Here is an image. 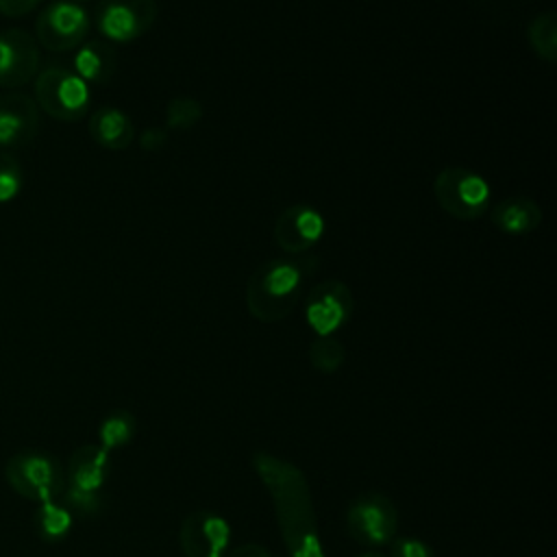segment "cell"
Returning a JSON list of instances; mask_svg holds the SVG:
<instances>
[{
  "label": "cell",
  "instance_id": "obj_18",
  "mask_svg": "<svg viewBox=\"0 0 557 557\" xmlns=\"http://www.w3.org/2000/svg\"><path fill=\"white\" fill-rule=\"evenodd\" d=\"M529 46L537 57L548 63L557 61V13L544 11L535 15L527 26Z\"/></svg>",
  "mask_w": 557,
  "mask_h": 557
},
{
  "label": "cell",
  "instance_id": "obj_11",
  "mask_svg": "<svg viewBox=\"0 0 557 557\" xmlns=\"http://www.w3.org/2000/svg\"><path fill=\"white\" fill-rule=\"evenodd\" d=\"M39 67V48L33 35L22 28L0 33V87L26 85Z\"/></svg>",
  "mask_w": 557,
  "mask_h": 557
},
{
  "label": "cell",
  "instance_id": "obj_1",
  "mask_svg": "<svg viewBox=\"0 0 557 557\" xmlns=\"http://www.w3.org/2000/svg\"><path fill=\"white\" fill-rule=\"evenodd\" d=\"M252 466L263 481L276 511L278 531L289 557H324L313 498L305 474L270 453H255Z\"/></svg>",
  "mask_w": 557,
  "mask_h": 557
},
{
  "label": "cell",
  "instance_id": "obj_26",
  "mask_svg": "<svg viewBox=\"0 0 557 557\" xmlns=\"http://www.w3.org/2000/svg\"><path fill=\"white\" fill-rule=\"evenodd\" d=\"M139 144H141V148L148 150V152H159V150H163V148L168 146V133H165L163 128L150 126V128H146V131L141 133Z\"/></svg>",
  "mask_w": 557,
  "mask_h": 557
},
{
  "label": "cell",
  "instance_id": "obj_12",
  "mask_svg": "<svg viewBox=\"0 0 557 557\" xmlns=\"http://www.w3.org/2000/svg\"><path fill=\"white\" fill-rule=\"evenodd\" d=\"M324 233V218L309 205H292L274 222V242L287 255H302L313 248Z\"/></svg>",
  "mask_w": 557,
  "mask_h": 557
},
{
  "label": "cell",
  "instance_id": "obj_4",
  "mask_svg": "<svg viewBox=\"0 0 557 557\" xmlns=\"http://www.w3.org/2000/svg\"><path fill=\"white\" fill-rule=\"evenodd\" d=\"M35 98L41 111L61 122H76L87 113L89 87L65 67H48L35 81Z\"/></svg>",
  "mask_w": 557,
  "mask_h": 557
},
{
  "label": "cell",
  "instance_id": "obj_15",
  "mask_svg": "<svg viewBox=\"0 0 557 557\" xmlns=\"http://www.w3.org/2000/svg\"><path fill=\"white\" fill-rule=\"evenodd\" d=\"M490 220L503 233L527 235L542 224V209L529 196H509L492 209Z\"/></svg>",
  "mask_w": 557,
  "mask_h": 557
},
{
  "label": "cell",
  "instance_id": "obj_20",
  "mask_svg": "<svg viewBox=\"0 0 557 557\" xmlns=\"http://www.w3.org/2000/svg\"><path fill=\"white\" fill-rule=\"evenodd\" d=\"M135 429H137V422L133 418V413L128 411H113L111 416H107L100 424V442H102V448H117V446H124L133 440L135 435Z\"/></svg>",
  "mask_w": 557,
  "mask_h": 557
},
{
  "label": "cell",
  "instance_id": "obj_8",
  "mask_svg": "<svg viewBox=\"0 0 557 557\" xmlns=\"http://www.w3.org/2000/svg\"><path fill=\"white\" fill-rule=\"evenodd\" d=\"M157 13L154 0H100L96 22L109 41L126 44L146 35Z\"/></svg>",
  "mask_w": 557,
  "mask_h": 557
},
{
  "label": "cell",
  "instance_id": "obj_5",
  "mask_svg": "<svg viewBox=\"0 0 557 557\" xmlns=\"http://www.w3.org/2000/svg\"><path fill=\"white\" fill-rule=\"evenodd\" d=\"M346 529L363 546H383L396 537V505L381 492H368L355 498L346 509Z\"/></svg>",
  "mask_w": 557,
  "mask_h": 557
},
{
  "label": "cell",
  "instance_id": "obj_6",
  "mask_svg": "<svg viewBox=\"0 0 557 557\" xmlns=\"http://www.w3.org/2000/svg\"><path fill=\"white\" fill-rule=\"evenodd\" d=\"M9 485L24 498L35 503L54 500L63 490V472L57 461L41 453H17L7 463Z\"/></svg>",
  "mask_w": 557,
  "mask_h": 557
},
{
  "label": "cell",
  "instance_id": "obj_25",
  "mask_svg": "<svg viewBox=\"0 0 557 557\" xmlns=\"http://www.w3.org/2000/svg\"><path fill=\"white\" fill-rule=\"evenodd\" d=\"M67 500H70L72 507H76L85 513H91L98 507V492H81V490L70 487L67 490Z\"/></svg>",
  "mask_w": 557,
  "mask_h": 557
},
{
  "label": "cell",
  "instance_id": "obj_9",
  "mask_svg": "<svg viewBox=\"0 0 557 557\" xmlns=\"http://www.w3.org/2000/svg\"><path fill=\"white\" fill-rule=\"evenodd\" d=\"M89 30V15L72 2H54L37 15V41L50 52H67L76 48Z\"/></svg>",
  "mask_w": 557,
  "mask_h": 557
},
{
  "label": "cell",
  "instance_id": "obj_17",
  "mask_svg": "<svg viewBox=\"0 0 557 557\" xmlns=\"http://www.w3.org/2000/svg\"><path fill=\"white\" fill-rule=\"evenodd\" d=\"M74 67L85 83H107L117 67V52L109 41H89L76 52Z\"/></svg>",
  "mask_w": 557,
  "mask_h": 557
},
{
  "label": "cell",
  "instance_id": "obj_24",
  "mask_svg": "<svg viewBox=\"0 0 557 557\" xmlns=\"http://www.w3.org/2000/svg\"><path fill=\"white\" fill-rule=\"evenodd\" d=\"M389 557H437V555L424 540L400 535L389 542Z\"/></svg>",
  "mask_w": 557,
  "mask_h": 557
},
{
  "label": "cell",
  "instance_id": "obj_13",
  "mask_svg": "<svg viewBox=\"0 0 557 557\" xmlns=\"http://www.w3.org/2000/svg\"><path fill=\"white\" fill-rule=\"evenodd\" d=\"M39 128V109L24 94L0 98V146L28 144Z\"/></svg>",
  "mask_w": 557,
  "mask_h": 557
},
{
  "label": "cell",
  "instance_id": "obj_3",
  "mask_svg": "<svg viewBox=\"0 0 557 557\" xmlns=\"http://www.w3.org/2000/svg\"><path fill=\"white\" fill-rule=\"evenodd\" d=\"M433 194L437 205L457 220H476L490 207L487 181L466 168L448 165L437 172L433 181Z\"/></svg>",
  "mask_w": 557,
  "mask_h": 557
},
{
  "label": "cell",
  "instance_id": "obj_28",
  "mask_svg": "<svg viewBox=\"0 0 557 557\" xmlns=\"http://www.w3.org/2000/svg\"><path fill=\"white\" fill-rule=\"evenodd\" d=\"M224 557H272L263 546L255 544V542H246L235 546L231 553H224Z\"/></svg>",
  "mask_w": 557,
  "mask_h": 557
},
{
  "label": "cell",
  "instance_id": "obj_7",
  "mask_svg": "<svg viewBox=\"0 0 557 557\" xmlns=\"http://www.w3.org/2000/svg\"><path fill=\"white\" fill-rule=\"evenodd\" d=\"M355 309L350 287L339 278H326L311 287L305 300V318L318 335H333L348 324Z\"/></svg>",
  "mask_w": 557,
  "mask_h": 557
},
{
  "label": "cell",
  "instance_id": "obj_19",
  "mask_svg": "<svg viewBox=\"0 0 557 557\" xmlns=\"http://www.w3.org/2000/svg\"><path fill=\"white\" fill-rule=\"evenodd\" d=\"M344 357H346V350L342 342L335 339L333 335H318V339H313V344L309 346V361L313 370L322 374L337 372L344 363Z\"/></svg>",
  "mask_w": 557,
  "mask_h": 557
},
{
  "label": "cell",
  "instance_id": "obj_10",
  "mask_svg": "<svg viewBox=\"0 0 557 557\" xmlns=\"http://www.w3.org/2000/svg\"><path fill=\"white\" fill-rule=\"evenodd\" d=\"M231 540L226 520L213 511L189 513L178 531V544L185 557H224Z\"/></svg>",
  "mask_w": 557,
  "mask_h": 557
},
{
  "label": "cell",
  "instance_id": "obj_16",
  "mask_svg": "<svg viewBox=\"0 0 557 557\" xmlns=\"http://www.w3.org/2000/svg\"><path fill=\"white\" fill-rule=\"evenodd\" d=\"M89 135L98 146L107 150H126L135 139V128L124 111L104 107L91 113Z\"/></svg>",
  "mask_w": 557,
  "mask_h": 557
},
{
  "label": "cell",
  "instance_id": "obj_22",
  "mask_svg": "<svg viewBox=\"0 0 557 557\" xmlns=\"http://www.w3.org/2000/svg\"><path fill=\"white\" fill-rule=\"evenodd\" d=\"M37 527L41 537L61 540L72 527V516L65 507L57 505L54 500H46L37 509Z\"/></svg>",
  "mask_w": 557,
  "mask_h": 557
},
{
  "label": "cell",
  "instance_id": "obj_29",
  "mask_svg": "<svg viewBox=\"0 0 557 557\" xmlns=\"http://www.w3.org/2000/svg\"><path fill=\"white\" fill-rule=\"evenodd\" d=\"M359 557H383L381 553H363V555H359Z\"/></svg>",
  "mask_w": 557,
  "mask_h": 557
},
{
  "label": "cell",
  "instance_id": "obj_2",
  "mask_svg": "<svg viewBox=\"0 0 557 557\" xmlns=\"http://www.w3.org/2000/svg\"><path fill=\"white\" fill-rule=\"evenodd\" d=\"M318 259L292 255L261 263L246 283V307L259 322L285 320L300 296V287L313 272Z\"/></svg>",
  "mask_w": 557,
  "mask_h": 557
},
{
  "label": "cell",
  "instance_id": "obj_27",
  "mask_svg": "<svg viewBox=\"0 0 557 557\" xmlns=\"http://www.w3.org/2000/svg\"><path fill=\"white\" fill-rule=\"evenodd\" d=\"M39 0H0V13L7 17H22L37 7Z\"/></svg>",
  "mask_w": 557,
  "mask_h": 557
},
{
  "label": "cell",
  "instance_id": "obj_23",
  "mask_svg": "<svg viewBox=\"0 0 557 557\" xmlns=\"http://www.w3.org/2000/svg\"><path fill=\"white\" fill-rule=\"evenodd\" d=\"M22 187V168L9 152H0V202L11 200Z\"/></svg>",
  "mask_w": 557,
  "mask_h": 557
},
{
  "label": "cell",
  "instance_id": "obj_21",
  "mask_svg": "<svg viewBox=\"0 0 557 557\" xmlns=\"http://www.w3.org/2000/svg\"><path fill=\"white\" fill-rule=\"evenodd\" d=\"M202 117V104L189 96H176L165 107V126L172 131H189Z\"/></svg>",
  "mask_w": 557,
  "mask_h": 557
},
{
  "label": "cell",
  "instance_id": "obj_14",
  "mask_svg": "<svg viewBox=\"0 0 557 557\" xmlns=\"http://www.w3.org/2000/svg\"><path fill=\"white\" fill-rule=\"evenodd\" d=\"M70 487L81 492H98L109 474V450L96 444L76 448L67 463Z\"/></svg>",
  "mask_w": 557,
  "mask_h": 557
}]
</instances>
